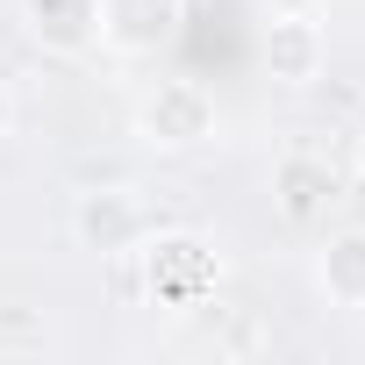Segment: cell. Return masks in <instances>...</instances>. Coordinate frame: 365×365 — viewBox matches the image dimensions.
I'll return each mask as SVG.
<instances>
[{
  "instance_id": "obj_11",
  "label": "cell",
  "mask_w": 365,
  "mask_h": 365,
  "mask_svg": "<svg viewBox=\"0 0 365 365\" xmlns=\"http://www.w3.org/2000/svg\"><path fill=\"white\" fill-rule=\"evenodd\" d=\"M351 172L365 179V129H358V143H351Z\"/></svg>"
},
{
  "instance_id": "obj_6",
  "label": "cell",
  "mask_w": 365,
  "mask_h": 365,
  "mask_svg": "<svg viewBox=\"0 0 365 365\" xmlns=\"http://www.w3.org/2000/svg\"><path fill=\"white\" fill-rule=\"evenodd\" d=\"M187 0H101V51L115 58H158L172 51Z\"/></svg>"
},
{
  "instance_id": "obj_1",
  "label": "cell",
  "mask_w": 365,
  "mask_h": 365,
  "mask_svg": "<svg viewBox=\"0 0 365 365\" xmlns=\"http://www.w3.org/2000/svg\"><path fill=\"white\" fill-rule=\"evenodd\" d=\"M129 258H136V287H143V301H150V308H172V315L215 308L222 251H215L201 230H150Z\"/></svg>"
},
{
  "instance_id": "obj_10",
  "label": "cell",
  "mask_w": 365,
  "mask_h": 365,
  "mask_svg": "<svg viewBox=\"0 0 365 365\" xmlns=\"http://www.w3.org/2000/svg\"><path fill=\"white\" fill-rule=\"evenodd\" d=\"M8 129H15V93L0 86V136H8Z\"/></svg>"
},
{
  "instance_id": "obj_4",
  "label": "cell",
  "mask_w": 365,
  "mask_h": 365,
  "mask_svg": "<svg viewBox=\"0 0 365 365\" xmlns=\"http://www.w3.org/2000/svg\"><path fill=\"white\" fill-rule=\"evenodd\" d=\"M150 230H158V222H150V201H143L136 187H86V194L72 201V237H79V251H93V258H129Z\"/></svg>"
},
{
  "instance_id": "obj_3",
  "label": "cell",
  "mask_w": 365,
  "mask_h": 365,
  "mask_svg": "<svg viewBox=\"0 0 365 365\" xmlns=\"http://www.w3.org/2000/svg\"><path fill=\"white\" fill-rule=\"evenodd\" d=\"M336 201H344V172H336V158H322V150H308V143H287V150L272 158V208H279V222L322 230Z\"/></svg>"
},
{
  "instance_id": "obj_7",
  "label": "cell",
  "mask_w": 365,
  "mask_h": 365,
  "mask_svg": "<svg viewBox=\"0 0 365 365\" xmlns=\"http://www.w3.org/2000/svg\"><path fill=\"white\" fill-rule=\"evenodd\" d=\"M22 36L43 58H93L101 51V0H22Z\"/></svg>"
},
{
  "instance_id": "obj_9",
  "label": "cell",
  "mask_w": 365,
  "mask_h": 365,
  "mask_svg": "<svg viewBox=\"0 0 365 365\" xmlns=\"http://www.w3.org/2000/svg\"><path fill=\"white\" fill-rule=\"evenodd\" d=\"M329 0H265V15H322Z\"/></svg>"
},
{
  "instance_id": "obj_8",
  "label": "cell",
  "mask_w": 365,
  "mask_h": 365,
  "mask_svg": "<svg viewBox=\"0 0 365 365\" xmlns=\"http://www.w3.org/2000/svg\"><path fill=\"white\" fill-rule=\"evenodd\" d=\"M315 294L344 315H365V222H336L315 244Z\"/></svg>"
},
{
  "instance_id": "obj_2",
  "label": "cell",
  "mask_w": 365,
  "mask_h": 365,
  "mask_svg": "<svg viewBox=\"0 0 365 365\" xmlns=\"http://www.w3.org/2000/svg\"><path fill=\"white\" fill-rule=\"evenodd\" d=\"M222 136V108L201 79H158L136 101V143L158 158H194Z\"/></svg>"
},
{
  "instance_id": "obj_5",
  "label": "cell",
  "mask_w": 365,
  "mask_h": 365,
  "mask_svg": "<svg viewBox=\"0 0 365 365\" xmlns=\"http://www.w3.org/2000/svg\"><path fill=\"white\" fill-rule=\"evenodd\" d=\"M258 58H265V79H272V86H315L322 65H329V29H322V15H265Z\"/></svg>"
}]
</instances>
